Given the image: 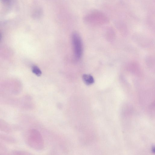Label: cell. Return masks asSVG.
Wrapping results in <instances>:
<instances>
[{
  "mask_svg": "<svg viewBox=\"0 0 155 155\" xmlns=\"http://www.w3.org/2000/svg\"></svg>",
  "mask_w": 155,
  "mask_h": 155,
  "instance_id": "obj_9",
  "label": "cell"
},
{
  "mask_svg": "<svg viewBox=\"0 0 155 155\" xmlns=\"http://www.w3.org/2000/svg\"><path fill=\"white\" fill-rule=\"evenodd\" d=\"M82 79L84 82L87 85H90L94 82L93 76L89 74H84L82 76Z\"/></svg>",
  "mask_w": 155,
  "mask_h": 155,
  "instance_id": "obj_5",
  "label": "cell"
},
{
  "mask_svg": "<svg viewBox=\"0 0 155 155\" xmlns=\"http://www.w3.org/2000/svg\"></svg>",
  "mask_w": 155,
  "mask_h": 155,
  "instance_id": "obj_10",
  "label": "cell"
},
{
  "mask_svg": "<svg viewBox=\"0 0 155 155\" xmlns=\"http://www.w3.org/2000/svg\"><path fill=\"white\" fill-rule=\"evenodd\" d=\"M25 143L30 147L39 149V143L42 145V138L38 132L36 130L30 129L26 131L24 135Z\"/></svg>",
  "mask_w": 155,
  "mask_h": 155,
  "instance_id": "obj_1",
  "label": "cell"
},
{
  "mask_svg": "<svg viewBox=\"0 0 155 155\" xmlns=\"http://www.w3.org/2000/svg\"><path fill=\"white\" fill-rule=\"evenodd\" d=\"M21 129L20 125L11 124L4 119L0 118V132L10 134L20 130Z\"/></svg>",
  "mask_w": 155,
  "mask_h": 155,
  "instance_id": "obj_3",
  "label": "cell"
},
{
  "mask_svg": "<svg viewBox=\"0 0 155 155\" xmlns=\"http://www.w3.org/2000/svg\"><path fill=\"white\" fill-rule=\"evenodd\" d=\"M72 41L74 56L77 59H79L83 53V44L81 37L78 33L74 32L72 34Z\"/></svg>",
  "mask_w": 155,
  "mask_h": 155,
  "instance_id": "obj_2",
  "label": "cell"
},
{
  "mask_svg": "<svg viewBox=\"0 0 155 155\" xmlns=\"http://www.w3.org/2000/svg\"><path fill=\"white\" fill-rule=\"evenodd\" d=\"M8 149L5 143L0 141V155L7 154Z\"/></svg>",
  "mask_w": 155,
  "mask_h": 155,
  "instance_id": "obj_7",
  "label": "cell"
},
{
  "mask_svg": "<svg viewBox=\"0 0 155 155\" xmlns=\"http://www.w3.org/2000/svg\"><path fill=\"white\" fill-rule=\"evenodd\" d=\"M0 141L4 143L9 144H15L18 143V140L15 137L10 134L0 132Z\"/></svg>",
  "mask_w": 155,
  "mask_h": 155,
  "instance_id": "obj_4",
  "label": "cell"
},
{
  "mask_svg": "<svg viewBox=\"0 0 155 155\" xmlns=\"http://www.w3.org/2000/svg\"><path fill=\"white\" fill-rule=\"evenodd\" d=\"M32 71L33 73L38 76L41 75V71L39 68L36 65L33 66L32 68Z\"/></svg>",
  "mask_w": 155,
  "mask_h": 155,
  "instance_id": "obj_8",
  "label": "cell"
},
{
  "mask_svg": "<svg viewBox=\"0 0 155 155\" xmlns=\"http://www.w3.org/2000/svg\"><path fill=\"white\" fill-rule=\"evenodd\" d=\"M11 154L13 155H27L30 154L29 152L22 150H14L11 152Z\"/></svg>",
  "mask_w": 155,
  "mask_h": 155,
  "instance_id": "obj_6",
  "label": "cell"
}]
</instances>
